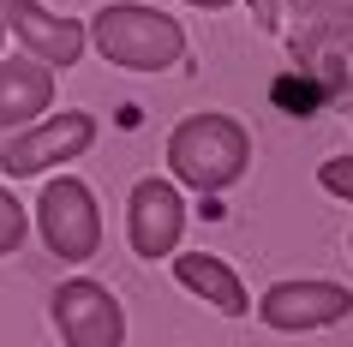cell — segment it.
<instances>
[{"label": "cell", "mask_w": 353, "mask_h": 347, "mask_svg": "<svg viewBox=\"0 0 353 347\" xmlns=\"http://www.w3.org/2000/svg\"><path fill=\"white\" fill-rule=\"evenodd\" d=\"M90 42L108 66H126V72H162L186 54V30L156 12V6H138V0H114L90 19Z\"/></svg>", "instance_id": "1"}, {"label": "cell", "mask_w": 353, "mask_h": 347, "mask_svg": "<svg viewBox=\"0 0 353 347\" xmlns=\"http://www.w3.org/2000/svg\"><path fill=\"white\" fill-rule=\"evenodd\" d=\"M245 162H252V144H245L240 120H228V114H192L168 138V168L192 192H228L245 174Z\"/></svg>", "instance_id": "2"}, {"label": "cell", "mask_w": 353, "mask_h": 347, "mask_svg": "<svg viewBox=\"0 0 353 347\" xmlns=\"http://www.w3.org/2000/svg\"><path fill=\"white\" fill-rule=\"evenodd\" d=\"M37 228H42V239H48V252L66 257V264L96 257V246H102V216H96L90 186L72 180V174L48 180L42 186V204H37Z\"/></svg>", "instance_id": "3"}, {"label": "cell", "mask_w": 353, "mask_h": 347, "mask_svg": "<svg viewBox=\"0 0 353 347\" xmlns=\"http://www.w3.org/2000/svg\"><path fill=\"white\" fill-rule=\"evenodd\" d=\"M54 324L66 335V347H120L126 341V311L102 281L72 275L54 288Z\"/></svg>", "instance_id": "4"}, {"label": "cell", "mask_w": 353, "mask_h": 347, "mask_svg": "<svg viewBox=\"0 0 353 347\" xmlns=\"http://www.w3.org/2000/svg\"><path fill=\"white\" fill-rule=\"evenodd\" d=\"M258 317L270 329H281V335H312V329L353 317V293L341 281H276L258 299Z\"/></svg>", "instance_id": "5"}, {"label": "cell", "mask_w": 353, "mask_h": 347, "mask_svg": "<svg viewBox=\"0 0 353 347\" xmlns=\"http://www.w3.org/2000/svg\"><path fill=\"white\" fill-rule=\"evenodd\" d=\"M90 144H96V120L90 114H54V120L19 132V138H6V144H0V168H6L12 180H30L42 168L84 156Z\"/></svg>", "instance_id": "6"}, {"label": "cell", "mask_w": 353, "mask_h": 347, "mask_svg": "<svg viewBox=\"0 0 353 347\" xmlns=\"http://www.w3.org/2000/svg\"><path fill=\"white\" fill-rule=\"evenodd\" d=\"M294 60L317 102L353 90V24H305V37H294Z\"/></svg>", "instance_id": "7"}, {"label": "cell", "mask_w": 353, "mask_h": 347, "mask_svg": "<svg viewBox=\"0 0 353 347\" xmlns=\"http://www.w3.org/2000/svg\"><path fill=\"white\" fill-rule=\"evenodd\" d=\"M126 234L138 257H168L186 234V204L168 180H138L132 186V210H126Z\"/></svg>", "instance_id": "8"}, {"label": "cell", "mask_w": 353, "mask_h": 347, "mask_svg": "<svg viewBox=\"0 0 353 347\" xmlns=\"http://www.w3.org/2000/svg\"><path fill=\"white\" fill-rule=\"evenodd\" d=\"M0 19L24 37L30 60H42V66H60V72H66V66H78V54H84V30H78L72 19H54V12L30 6V0H6Z\"/></svg>", "instance_id": "9"}, {"label": "cell", "mask_w": 353, "mask_h": 347, "mask_svg": "<svg viewBox=\"0 0 353 347\" xmlns=\"http://www.w3.org/2000/svg\"><path fill=\"white\" fill-rule=\"evenodd\" d=\"M54 102V66L42 60H0V126H30Z\"/></svg>", "instance_id": "10"}, {"label": "cell", "mask_w": 353, "mask_h": 347, "mask_svg": "<svg viewBox=\"0 0 353 347\" xmlns=\"http://www.w3.org/2000/svg\"><path fill=\"white\" fill-rule=\"evenodd\" d=\"M174 281H180L186 293H198L204 306H216L222 317H240V311H252V299H245V281L228 270V257H210V252L174 257Z\"/></svg>", "instance_id": "11"}, {"label": "cell", "mask_w": 353, "mask_h": 347, "mask_svg": "<svg viewBox=\"0 0 353 347\" xmlns=\"http://www.w3.org/2000/svg\"><path fill=\"white\" fill-rule=\"evenodd\" d=\"M24 246V204L0 186V257H12Z\"/></svg>", "instance_id": "12"}, {"label": "cell", "mask_w": 353, "mask_h": 347, "mask_svg": "<svg viewBox=\"0 0 353 347\" xmlns=\"http://www.w3.org/2000/svg\"><path fill=\"white\" fill-rule=\"evenodd\" d=\"M317 186L323 192H335V198L353 204V156H330V162L317 168Z\"/></svg>", "instance_id": "13"}, {"label": "cell", "mask_w": 353, "mask_h": 347, "mask_svg": "<svg viewBox=\"0 0 353 347\" xmlns=\"http://www.w3.org/2000/svg\"><path fill=\"white\" fill-rule=\"evenodd\" d=\"M294 12H305L312 24H341L353 19V0H294Z\"/></svg>", "instance_id": "14"}, {"label": "cell", "mask_w": 353, "mask_h": 347, "mask_svg": "<svg viewBox=\"0 0 353 347\" xmlns=\"http://www.w3.org/2000/svg\"><path fill=\"white\" fill-rule=\"evenodd\" d=\"M192 6H228V0H192Z\"/></svg>", "instance_id": "15"}, {"label": "cell", "mask_w": 353, "mask_h": 347, "mask_svg": "<svg viewBox=\"0 0 353 347\" xmlns=\"http://www.w3.org/2000/svg\"><path fill=\"white\" fill-rule=\"evenodd\" d=\"M0 42H6V19H0Z\"/></svg>", "instance_id": "16"}]
</instances>
